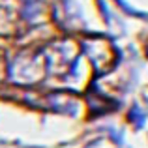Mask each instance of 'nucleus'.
Wrapping results in <instances>:
<instances>
[{"label": "nucleus", "mask_w": 148, "mask_h": 148, "mask_svg": "<svg viewBox=\"0 0 148 148\" xmlns=\"http://www.w3.org/2000/svg\"><path fill=\"white\" fill-rule=\"evenodd\" d=\"M49 73L47 54L41 49H23L8 68V75L21 86L36 84Z\"/></svg>", "instance_id": "1"}, {"label": "nucleus", "mask_w": 148, "mask_h": 148, "mask_svg": "<svg viewBox=\"0 0 148 148\" xmlns=\"http://www.w3.org/2000/svg\"><path fill=\"white\" fill-rule=\"evenodd\" d=\"M77 53H79V47L69 40H64V41H58V43L51 45V47L45 51L47 62H49V71L54 68V64H60L62 71H66V69L71 66V62L77 58Z\"/></svg>", "instance_id": "2"}, {"label": "nucleus", "mask_w": 148, "mask_h": 148, "mask_svg": "<svg viewBox=\"0 0 148 148\" xmlns=\"http://www.w3.org/2000/svg\"><path fill=\"white\" fill-rule=\"evenodd\" d=\"M17 30L15 15L6 8H0V36H11Z\"/></svg>", "instance_id": "3"}]
</instances>
